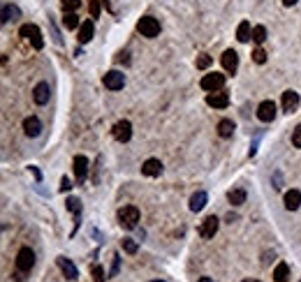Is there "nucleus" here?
Returning <instances> with one entry per match:
<instances>
[{
    "mask_svg": "<svg viewBox=\"0 0 301 282\" xmlns=\"http://www.w3.org/2000/svg\"><path fill=\"white\" fill-rule=\"evenodd\" d=\"M91 276H93L95 282H104L107 278H104V269H102L100 264H93V269H91Z\"/></svg>",
    "mask_w": 301,
    "mask_h": 282,
    "instance_id": "nucleus-30",
    "label": "nucleus"
},
{
    "mask_svg": "<svg viewBox=\"0 0 301 282\" xmlns=\"http://www.w3.org/2000/svg\"><path fill=\"white\" fill-rule=\"evenodd\" d=\"M81 5V0H63V7H65V12H74L77 7Z\"/></svg>",
    "mask_w": 301,
    "mask_h": 282,
    "instance_id": "nucleus-35",
    "label": "nucleus"
},
{
    "mask_svg": "<svg viewBox=\"0 0 301 282\" xmlns=\"http://www.w3.org/2000/svg\"><path fill=\"white\" fill-rule=\"evenodd\" d=\"M151 282H165V280H151Z\"/></svg>",
    "mask_w": 301,
    "mask_h": 282,
    "instance_id": "nucleus-43",
    "label": "nucleus"
},
{
    "mask_svg": "<svg viewBox=\"0 0 301 282\" xmlns=\"http://www.w3.org/2000/svg\"><path fill=\"white\" fill-rule=\"evenodd\" d=\"M104 86L109 90H120V88L125 86V74L118 72V70H111V72L104 74Z\"/></svg>",
    "mask_w": 301,
    "mask_h": 282,
    "instance_id": "nucleus-7",
    "label": "nucleus"
},
{
    "mask_svg": "<svg viewBox=\"0 0 301 282\" xmlns=\"http://www.w3.org/2000/svg\"><path fill=\"white\" fill-rule=\"evenodd\" d=\"M274 280L276 282H288L290 280V266L285 262H281L278 266L274 269Z\"/></svg>",
    "mask_w": 301,
    "mask_h": 282,
    "instance_id": "nucleus-25",
    "label": "nucleus"
},
{
    "mask_svg": "<svg viewBox=\"0 0 301 282\" xmlns=\"http://www.w3.org/2000/svg\"><path fill=\"white\" fill-rule=\"evenodd\" d=\"M118 269H120V255H114V266H111V271H109V276L114 278L116 273H118Z\"/></svg>",
    "mask_w": 301,
    "mask_h": 282,
    "instance_id": "nucleus-36",
    "label": "nucleus"
},
{
    "mask_svg": "<svg viewBox=\"0 0 301 282\" xmlns=\"http://www.w3.org/2000/svg\"><path fill=\"white\" fill-rule=\"evenodd\" d=\"M264 40H267V28H264V26H255L253 28V42H255V44H262Z\"/></svg>",
    "mask_w": 301,
    "mask_h": 282,
    "instance_id": "nucleus-28",
    "label": "nucleus"
},
{
    "mask_svg": "<svg viewBox=\"0 0 301 282\" xmlns=\"http://www.w3.org/2000/svg\"><path fill=\"white\" fill-rule=\"evenodd\" d=\"M137 28H139V33L144 35V37H148V40H153V37L160 35V21L153 19V16H141Z\"/></svg>",
    "mask_w": 301,
    "mask_h": 282,
    "instance_id": "nucleus-3",
    "label": "nucleus"
},
{
    "mask_svg": "<svg viewBox=\"0 0 301 282\" xmlns=\"http://www.w3.org/2000/svg\"><path fill=\"white\" fill-rule=\"evenodd\" d=\"M72 167H74V174H77V178H79V183L86 181V176H88V160L84 157V155H77L72 162Z\"/></svg>",
    "mask_w": 301,
    "mask_h": 282,
    "instance_id": "nucleus-15",
    "label": "nucleus"
},
{
    "mask_svg": "<svg viewBox=\"0 0 301 282\" xmlns=\"http://www.w3.org/2000/svg\"><path fill=\"white\" fill-rule=\"evenodd\" d=\"M197 282H213V278H208V276H204V278H200Z\"/></svg>",
    "mask_w": 301,
    "mask_h": 282,
    "instance_id": "nucleus-41",
    "label": "nucleus"
},
{
    "mask_svg": "<svg viewBox=\"0 0 301 282\" xmlns=\"http://www.w3.org/2000/svg\"><path fill=\"white\" fill-rule=\"evenodd\" d=\"M70 188H72V181H70L67 176H63V178H60V190H63V192H67Z\"/></svg>",
    "mask_w": 301,
    "mask_h": 282,
    "instance_id": "nucleus-37",
    "label": "nucleus"
},
{
    "mask_svg": "<svg viewBox=\"0 0 301 282\" xmlns=\"http://www.w3.org/2000/svg\"><path fill=\"white\" fill-rule=\"evenodd\" d=\"M91 19H98L100 16V0H91Z\"/></svg>",
    "mask_w": 301,
    "mask_h": 282,
    "instance_id": "nucleus-33",
    "label": "nucleus"
},
{
    "mask_svg": "<svg viewBox=\"0 0 301 282\" xmlns=\"http://www.w3.org/2000/svg\"><path fill=\"white\" fill-rule=\"evenodd\" d=\"M33 266H35V252L30 248H21L19 255H16V273H14V280L23 282L28 273L33 271Z\"/></svg>",
    "mask_w": 301,
    "mask_h": 282,
    "instance_id": "nucleus-1",
    "label": "nucleus"
},
{
    "mask_svg": "<svg viewBox=\"0 0 301 282\" xmlns=\"http://www.w3.org/2000/svg\"><path fill=\"white\" fill-rule=\"evenodd\" d=\"M218 135H220L222 139H229V137L234 135V123L229 121V118H222V121L218 123Z\"/></svg>",
    "mask_w": 301,
    "mask_h": 282,
    "instance_id": "nucleus-23",
    "label": "nucleus"
},
{
    "mask_svg": "<svg viewBox=\"0 0 301 282\" xmlns=\"http://www.w3.org/2000/svg\"><path fill=\"white\" fill-rule=\"evenodd\" d=\"M114 137L116 141H120V143H127V141L132 139V125H130V121H118L114 125Z\"/></svg>",
    "mask_w": 301,
    "mask_h": 282,
    "instance_id": "nucleus-8",
    "label": "nucleus"
},
{
    "mask_svg": "<svg viewBox=\"0 0 301 282\" xmlns=\"http://www.w3.org/2000/svg\"><path fill=\"white\" fill-rule=\"evenodd\" d=\"M211 63H213V58H211V56H206V54H201L200 58H197V68L200 70H206L208 65H211Z\"/></svg>",
    "mask_w": 301,
    "mask_h": 282,
    "instance_id": "nucleus-32",
    "label": "nucleus"
},
{
    "mask_svg": "<svg viewBox=\"0 0 301 282\" xmlns=\"http://www.w3.org/2000/svg\"><path fill=\"white\" fill-rule=\"evenodd\" d=\"M297 2H299V0H283V5H285V7H295Z\"/></svg>",
    "mask_w": 301,
    "mask_h": 282,
    "instance_id": "nucleus-40",
    "label": "nucleus"
},
{
    "mask_svg": "<svg viewBox=\"0 0 301 282\" xmlns=\"http://www.w3.org/2000/svg\"><path fill=\"white\" fill-rule=\"evenodd\" d=\"M56 262H58V269L63 271V276H65L67 280H77V278H79V271H77V266H74V264L70 262L67 257H58Z\"/></svg>",
    "mask_w": 301,
    "mask_h": 282,
    "instance_id": "nucleus-12",
    "label": "nucleus"
},
{
    "mask_svg": "<svg viewBox=\"0 0 301 282\" xmlns=\"http://www.w3.org/2000/svg\"><path fill=\"white\" fill-rule=\"evenodd\" d=\"M49 97H51V88H49V83L47 81H40L37 86H35V90H33V100H35V104H47L49 102Z\"/></svg>",
    "mask_w": 301,
    "mask_h": 282,
    "instance_id": "nucleus-10",
    "label": "nucleus"
},
{
    "mask_svg": "<svg viewBox=\"0 0 301 282\" xmlns=\"http://www.w3.org/2000/svg\"><path fill=\"white\" fill-rule=\"evenodd\" d=\"M299 206H301V192L299 190H290V192H285V209L297 211Z\"/></svg>",
    "mask_w": 301,
    "mask_h": 282,
    "instance_id": "nucleus-20",
    "label": "nucleus"
},
{
    "mask_svg": "<svg viewBox=\"0 0 301 282\" xmlns=\"http://www.w3.org/2000/svg\"><path fill=\"white\" fill-rule=\"evenodd\" d=\"M225 86V74H206L204 79H201V88L204 90H208V93H215V90H220V88Z\"/></svg>",
    "mask_w": 301,
    "mask_h": 282,
    "instance_id": "nucleus-5",
    "label": "nucleus"
},
{
    "mask_svg": "<svg viewBox=\"0 0 301 282\" xmlns=\"http://www.w3.org/2000/svg\"><path fill=\"white\" fill-rule=\"evenodd\" d=\"M23 132H26L30 139L40 137L42 135V121L37 118V116H28L26 121H23Z\"/></svg>",
    "mask_w": 301,
    "mask_h": 282,
    "instance_id": "nucleus-11",
    "label": "nucleus"
},
{
    "mask_svg": "<svg viewBox=\"0 0 301 282\" xmlns=\"http://www.w3.org/2000/svg\"><path fill=\"white\" fill-rule=\"evenodd\" d=\"M253 61L257 63V65H264V63H267V54H264V49H255V51H253Z\"/></svg>",
    "mask_w": 301,
    "mask_h": 282,
    "instance_id": "nucleus-31",
    "label": "nucleus"
},
{
    "mask_svg": "<svg viewBox=\"0 0 301 282\" xmlns=\"http://www.w3.org/2000/svg\"><path fill=\"white\" fill-rule=\"evenodd\" d=\"M21 37H26L35 49H42L44 47V40H42V33L40 28L33 26V23H28V26H21Z\"/></svg>",
    "mask_w": 301,
    "mask_h": 282,
    "instance_id": "nucleus-4",
    "label": "nucleus"
},
{
    "mask_svg": "<svg viewBox=\"0 0 301 282\" xmlns=\"http://www.w3.org/2000/svg\"><path fill=\"white\" fill-rule=\"evenodd\" d=\"M63 26L67 28V30H74V28H79V16L74 12H65V16H63Z\"/></svg>",
    "mask_w": 301,
    "mask_h": 282,
    "instance_id": "nucleus-26",
    "label": "nucleus"
},
{
    "mask_svg": "<svg viewBox=\"0 0 301 282\" xmlns=\"http://www.w3.org/2000/svg\"><path fill=\"white\" fill-rule=\"evenodd\" d=\"M222 68L227 70L229 74H234L239 70V54H236L234 49H227L225 54H222Z\"/></svg>",
    "mask_w": 301,
    "mask_h": 282,
    "instance_id": "nucleus-13",
    "label": "nucleus"
},
{
    "mask_svg": "<svg viewBox=\"0 0 301 282\" xmlns=\"http://www.w3.org/2000/svg\"><path fill=\"white\" fill-rule=\"evenodd\" d=\"M141 174L144 176H160L162 174V162L155 160V157L146 160L144 164H141Z\"/></svg>",
    "mask_w": 301,
    "mask_h": 282,
    "instance_id": "nucleus-18",
    "label": "nucleus"
},
{
    "mask_svg": "<svg viewBox=\"0 0 301 282\" xmlns=\"http://www.w3.org/2000/svg\"><path fill=\"white\" fill-rule=\"evenodd\" d=\"M21 19V9L16 5H5L2 7V23H9V21Z\"/></svg>",
    "mask_w": 301,
    "mask_h": 282,
    "instance_id": "nucleus-22",
    "label": "nucleus"
},
{
    "mask_svg": "<svg viewBox=\"0 0 301 282\" xmlns=\"http://www.w3.org/2000/svg\"><path fill=\"white\" fill-rule=\"evenodd\" d=\"M206 102H208V107H213V109H225L229 104V97H227V93H208V97H206Z\"/></svg>",
    "mask_w": 301,
    "mask_h": 282,
    "instance_id": "nucleus-17",
    "label": "nucleus"
},
{
    "mask_svg": "<svg viewBox=\"0 0 301 282\" xmlns=\"http://www.w3.org/2000/svg\"><path fill=\"white\" fill-rule=\"evenodd\" d=\"M292 146L301 148V125H297L295 132H292Z\"/></svg>",
    "mask_w": 301,
    "mask_h": 282,
    "instance_id": "nucleus-34",
    "label": "nucleus"
},
{
    "mask_svg": "<svg viewBox=\"0 0 301 282\" xmlns=\"http://www.w3.org/2000/svg\"><path fill=\"white\" fill-rule=\"evenodd\" d=\"M227 199H229V204H232V206H241V204H246V190H243V188L229 190Z\"/></svg>",
    "mask_w": 301,
    "mask_h": 282,
    "instance_id": "nucleus-24",
    "label": "nucleus"
},
{
    "mask_svg": "<svg viewBox=\"0 0 301 282\" xmlns=\"http://www.w3.org/2000/svg\"><path fill=\"white\" fill-rule=\"evenodd\" d=\"M118 222H120V227H125V229H137L139 209H137V206H123V209L118 211Z\"/></svg>",
    "mask_w": 301,
    "mask_h": 282,
    "instance_id": "nucleus-2",
    "label": "nucleus"
},
{
    "mask_svg": "<svg viewBox=\"0 0 301 282\" xmlns=\"http://www.w3.org/2000/svg\"><path fill=\"white\" fill-rule=\"evenodd\" d=\"M241 282H260V280H253V278H248V280H241Z\"/></svg>",
    "mask_w": 301,
    "mask_h": 282,
    "instance_id": "nucleus-42",
    "label": "nucleus"
},
{
    "mask_svg": "<svg viewBox=\"0 0 301 282\" xmlns=\"http://www.w3.org/2000/svg\"><path fill=\"white\" fill-rule=\"evenodd\" d=\"M67 211H70V213H74V217H79V213H81V202L77 199V197H70V199H67Z\"/></svg>",
    "mask_w": 301,
    "mask_h": 282,
    "instance_id": "nucleus-29",
    "label": "nucleus"
},
{
    "mask_svg": "<svg viewBox=\"0 0 301 282\" xmlns=\"http://www.w3.org/2000/svg\"><path fill=\"white\" fill-rule=\"evenodd\" d=\"M274 188H283V178H281V174H278V171L274 174Z\"/></svg>",
    "mask_w": 301,
    "mask_h": 282,
    "instance_id": "nucleus-38",
    "label": "nucleus"
},
{
    "mask_svg": "<svg viewBox=\"0 0 301 282\" xmlns=\"http://www.w3.org/2000/svg\"><path fill=\"white\" fill-rule=\"evenodd\" d=\"M297 107H299V95L295 90H285L283 93V111L285 114H295Z\"/></svg>",
    "mask_w": 301,
    "mask_h": 282,
    "instance_id": "nucleus-14",
    "label": "nucleus"
},
{
    "mask_svg": "<svg viewBox=\"0 0 301 282\" xmlns=\"http://www.w3.org/2000/svg\"><path fill=\"white\" fill-rule=\"evenodd\" d=\"M30 171H33V176H35V181L40 183V181H42V171H40V169H37V167H30Z\"/></svg>",
    "mask_w": 301,
    "mask_h": 282,
    "instance_id": "nucleus-39",
    "label": "nucleus"
},
{
    "mask_svg": "<svg viewBox=\"0 0 301 282\" xmlns=\"http://www.w3.org/2000/svg\"><path fill=\"white\" fill-rule=\"evenodd\" d=\"M257 118H260L262 123H271L276 118V104L271 100H264L257 107Z\"/></svg>",
    "mask_w": 301,
    "mask_h": 282,
    "instance_id": "nucleus-9",
    "label": "nucleus"
},
{
    "mask_svg": "<svg viewBox=\"0 0 301 282\" xmlns=\"http://www.w3.org/2000/svg\"><path fill=\"white\" fill-rule=\"evenodd\" d=\"M236 40H239V42L253 40V26H250L248 21H241V23H239V28H236Z\"/></svg>",
    "mask_w": 301,
    "mask_h": 282,
    "instance_id": "nucleus-21",
    "label": "nucleus"
},
{
    "mask_svg": "<svg viewBox=\"0 0 301 282\" xmlns=\"http://www.w3.org/2000/svg\"><path fill=\"white\" fill-rule=\"evenodd\" d=\"M120 245H123V252H127V255H137V250H139V243L134 238H123Z\"/></svg>",
    "mask_w": 301,
    "mask_h": 282,
    "instance_id": "nucleus-27",
    "label": "nucleus"
},
{
    "mask_svg": "<svg viewBox=\"0 0 301 282\" xmlns=\"http://www.w3.org/2000/svg\"><path fill=\"white\" fill-rule=\"evenodd\" d=\"M218 227H220V220H218L215 215H208L206 220L201 222L200 236H201V238H213V236L218 234Z\"/></svg>",
    "mask_w": 301,
    "mask_h": 282,
    "instance_id": "nucleus-6",
    "label": "nucleus"
},
{
    "mask_svg": "<svg viewBox=\"0 0 301 282\" xmlns=\"http://www.w3.org/2000/svg\"><path fill=\"white\" fill-rule=\"evenodd\" d=\"M206 204H208V195L204 190H200V192H195V195L190 197V211H193V213H200Z\"/></svg>",
    "mask_w": 301,
    "mask_h": 282,
    "instance_id": "nucleus-16",
    "label": "nucleus"
},
{
    "mask_svg": "<svg viewBox=\"0 0 301 282\" xmlns=\"http://www.w3.org/2000/svg\"><path fill=\"white\" fill-rule=\"evenodd\" d=\"M93 33H95L93 21H84V23L79 26V37H77V40H79L81 44H86V42L93 40Z\"/></svg>",
    "mask_w": 301,
    "mask_h": 282,
    "instance_id": "nucleus-19",
    "label": "nucleus"
}]
</instances>
